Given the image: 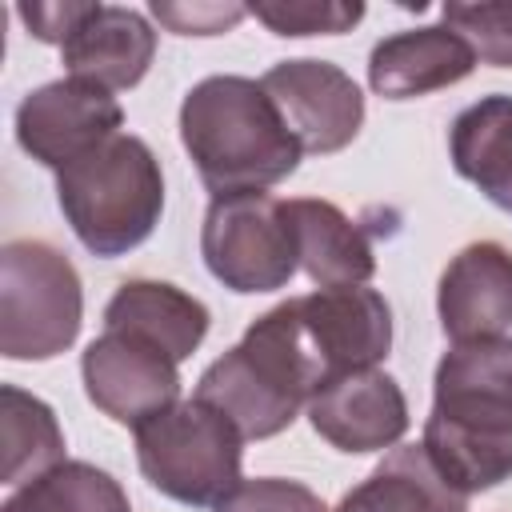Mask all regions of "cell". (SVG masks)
<instances>
[{
  "instance_id": "7a4b0ae2",
  "label": "cell",
  "mask_w": 512,
  "mask_h": 512,
  "mask_svg": "<svg viewBox=\"0 0 512 512\" xmlns=\"http://www.w3.org/2000/svg\"><path fill=\"white\" fill-rule=\"evenodd\" d=\"M180 144L212 200L268 192L304 156L264 84L248 76H204L192 84L180 104Z\"/></svg>"
},
{
  "instance_id": "277c9868",
  "label": "cell",
  "mask_w": 512,
  "mask_h": 512,
  "mask_svg": "<svg viewBox=\"0 0 512 512\" xmlns=\"http://www.w3.org/2000/svg\"><path fill=\"white\" fill-rule=\"evenodd\" d=\"M56 200L76 240L92 256L112 260L156 232L164 212V172L140 136L120 132L56 172Z\"/></svg>"
},
{
  "instance_id": "5bb4252c",
  "label": "cell",
  "mask_w": 512,
  "mask_h": 512,
  "mask_svg": "<svg viewBox=\"0 0 512 512\" xmlns=\"http://www.w3.org/2000/svg\"><path fill=\"white\" fill-rule=\"evenodd\" d=\"M156 56V28L144 12L120 4H88L80 24L60 44L68 76L100 84L108 92L136 88Z\"/></svg>"
},
{
  "instance_id": "5b68a950",
  "label": "cell",
  "mask_w": 512,
  "mask_h": 512,
  "mask_svg": "<svg viewBox=\"0 0 512 512\" xmlns=\"http://www.w3.org/2000/svg\"><path fill=\"white\" fill-rule=\"evenodd\" d=\"M132 432H136V464L144 480L176 504L216 508L244 480L240 428L200 396L176 400L172 408L156 412Z\"/></svg>"
},
{
  "instance_id": "44dd1931",
  "label": "cell",
  "mask_w": 512,
  "mask_h": 512,
  "mask_svg": "<svg viewBox=\"0 0 512 512\" xmlns=\"http://www.w3.org/2000/svg\"><path fill=\"white\" fill-rule=\"evenodd\" d=\"M8 500L20 512H132L120 480L88 460H64Z\"/></svg>"
},
{
  "instance_id": "3957f363",
  "label": "cell",
  "mask_w": 512,
  "mask_h": 512,
  "mask_svg": "<svg viewBox=\"0 0 512 512\" xmlns=\"http://www.w3.org/2000/svg\"><path fill=\"white\" fill-rule=\"evenodd\" d=\"M316 392L320 380L304 356L288 300L256 316L240 344L212 360L196 380V396L220 408L244 440H268L284 432Z\"/></svg>"
},
{
  "instance_id": "30bf717a",
  "label": "cell",
  "mask_w": 512,
  "mask_h": 512,
  "mask_svg": "<svg viewBox=\"0 0 512 512\" xmlns=\"http://www.w3.org/2000/svg\"><path fill=\"white\" fill-rule=\"evenodd\" d=\"M260 84L280 108L300 148L312 156L348 148L364 124V92L332 60H280L260 76Z\"/></svg>"
},
{
  "instance_id": "8fae6325",
  "label": "cell",
  "mask_w": 512,
  "mask_h": 512,
  "mask_svg": "<svg viewBox=\"0 0 512 512\" xmlns=\"http://www.w3.org/2000/svg\"><path fill=\"white\" fill-rule=\"evenodd\" d=\"M88 400L116 424L140 428L180 400V364L156 344L104 328L80 356Z\"/></svg>"
},
{
  "instance_id": "52a82bcc",
  "label": "cell",
  "mask_w": 512,
  "mask_h": 512,
  "mask_svg": "<svg viewBox=\"0 0 512 512\" xmlns=\"http://www.w3.org/2000/svg\"><path fill=\"white\" fill-rule=\"evenodd\" d=\"M200 256L208 272L240 296L284 288L300 268L284 200L272 192L216 196L200 224Z\"/></svg>"
},
{
  "instance_id": "9a60e30c",
  "label": "cell",
  "mask_w": 512,
  "mask_h": 512,
  "mask_svg": "<svg viewBox=\"0 0 512 512\" xmlns=\"http://www.w3.org/2000/svg\"><path fill=\"white\" fill-rule=\"evenodd\" d=\"M472 68V44L440 20L384 36L368 56V88L384 100H416L460 84L464 76H472Z\"/></svg>"
},
{
  "instance_id": "4fadbf2b",
  "label": "cell",
  "mask_w": 512,
  "mask_h": 512,
  "mask_svg": "<svg viewBox=\"0 0 512 512\" xmlns=\"http://www.w3.org/2000/svg\"><path fill=\"white\" fill-rule=\"evenodd\" d=\"M436 312L452 344L504 336L512 328V252L496 240L460 248L440 272Z\"/></svg>"
},
{
  "instance_id": "2e32d148",
  "label": "cell",
  "mask_w": 512,
  "mask_h": 512,
  "mask_svg": "<svg viewBox=\"0 0 512 512\" xmlns=\"http://www.w3.org/2000/svg\"><path fill=\"white\" fill-rule=\"evenodd\" d=\"M208 308L192 292L168 280H124L104 308V328L140 336L168 352L176 364L188 360L208 336Z\"/></svg>"
},
{
  "instance_id": "603a6c76",
  "label": "cell",
  "mask_w": 512,
  "mask_h": 512,
  "mask_svg": "<svg viewBox=\"0 0 512 512\" xmlns=\"http://www.w3.org/2000/svg\"><path fill=\"white\" fill-rule=\"evenodd\" d=\"M440 20L472 44L476 60H484L492 68H512V0L444 4Z\"/></svg>"
},
{
  "instance_id": "484cf974",
  "label": "cell",
  "mask_w": 512,
  "mask_h": 512,
  "mask_svg": "<svg viewBox=\"0 0 512 512\" xmlns=\"http://www.w3.org/2000/svg\"><path fill=\"white\" fill-rule=\"evenodd\" d=\"M92 0H56V4H20L16 16L28 24V32L44 44H64L68 32L80 24V16L88 12Z\"/></svg>"
},
{
  "instance_id": "6da1fadb",
  "label": "cell",
  "mask_w": 512,
  "mask_h": 512,
  "mask_svg": "<svg viewBox=\"0 0 512 512\" xmlns=\"http://www.w3.org/2000/svg\"><path fill=\"white\" fill-rule=\"evenodd\" d=\"M424 452L464 492H488L512 476V340L452 344L432 376Z\"/></svg>"
},
{
  "instance_id": "cb8c5ba5",
  "label": "cell",
  "mask_w": 512,
  "mask_h": 512,
  "mask_svg": "<svg viewBox=\"0 0 512 512\" xmlns=\"http://www.w3.org/2000/svg\"><path fill=\"white\" fill-rule=\"evenodd\" d=\"M216 512H328V508L300 480L256 476V480H240V488H232L216 504Z\"/></svg>"
},
{
  "instance_id": "7c38bea8",
  "label": "cell",
  "mask_w": 512,
  "mask_h": 512,
  "mask_svg": "<svg viewBox=\"0 0 512 512\" xmlns=\"http://www.w3.org/2000/svg\"><path fill=\"white\" fill-rule=\"evenodd\" d=\"M308 420L336 452H384L408 432V400L388 372L364 368L320 388L308 400Z\"/></svg>"
},
{
  "instance_id": "ffe728a7",
  "label": "cell",
  "mask_w": 512,
  "mask_h": 512,
  "mask_svg": "<svg viewBox=\"0 0 512 512\" xmlns=\"http://www.w3.org/2000/svg\"><path fill=\"white\" fill-rule=\"evenodd\" d=\"M0 444V484L8 488H24L64 464V432L56 412L16 384L0 388Z\"/></svg>"
},
{
  "instance_id": "ac0fdd59",
  "label": "cell",
  "mask_w": 512,
  "mask_h": 512,
  "mask_svg": "<svg viewBox=\"0 0 512 512\" xmlns=\"http://www.w3.org/2000/svg\"><path fill=\"white\" fill-rule=\"evenodd\" d=\"M332 512H468V496L432 464L424 444H396Z\"/></svg>"
},
{
  "instance_id": "d4e9b609",
  "label": "cell",
  "mask_w": 512,
  "mask_h": 512,
  "mask_svg": "<svg viewBox=\"0 0 512 512\" xmlns=\"http://www.w3.org/2000/svg\"><path fill=\"white\" fill-rule=\"evenodd\" d=\"M152 16L180 36H220V32L236 28L248 16V8L244 4H164V0H156Z\"/></svg>"
},
{
  "instance_id": "e0dca14e",
  "label": "cell",
  "mask_w": 512,
  "mask_h": 512,
  "mask_svg": "<svg viewBox=\"0 0 512 512\" xmlns=\"http://www.w3.org/2000/svg\"><path fill=\"white\" fill-rule=\"evenodd\" d=\"M284 208L296 232L300 268L316 288H356L372 280L376 272L372 244L364 228L352 224L332 200L296 196V200H284Z\"/></svg>"
},
{
  "instance_id": "7402d4cb",
  "label": "cell",
  "mask_w": 512,
  "mask_h": 512,
  "mask_svg": "<svg viewBox=\"0 0 512 512\" xmlns=\"http://www.w3.org/2000/svg\"><path fill=\"white\" fill-rule=\"evenodd\" d=\"M248 16H256L276 36H340L352 32L364 20L360 0H268L252 4Z\"/></svg>"
},
{
  "instance_id": "ba28073f",
  "label": "cell",
  "mask_w": 512,
  "mask_h": 512,
  "mask_svg": "<svg viewBox=\"0 0 512 512\" xmlns=\"http://www.w3.org/2000/svg\"><path fill=\"white\" fill-rule=\"evenodd\" d=\"M288 312L320 388L336 376L376 368L392 352V308L376 288H316L292 296Z\"/></svg>"
},
{
  "instance_id": "9c48e42d",
  "label": "cell",
  "mask_w": 512,
  "mask_h": 512,
  "mask_svg": "<svg viewBox=\"0 0 512 512\" xmlns=\"http://www.w3.org/2000/svg\"><path fill=\"white\" fill-rule=\"evenodd\" d=\"M124 108L120 100L88 80L64 76L32 88L16 104V140L44 168L60 172L80 156L96 152L104 140L120 136Z\"/></svg>"
},
{
  "instance_id": "4316f807",
  "label": "cell",
  "mask_w": 512,
  "mask_h": 512,
  "mask_svg": "<svg viewBox=\"0 0 512 512\" xmlns=\"http://www.w3.org/2000/svg\"><path fill=\"white\" fill-rule=\"evenodd\" d=\"M0 512H20V508H16L12 500H4V508H0Z\"/></svg>"
},
{
  "instance_id": "d6986e66",
  "label": "cell",
  "mask_w": 512,
  "mask_h": 512,
  "mask_svg": "<svg viewBox=\"0 0 512 512\" xmlns=\"http://www.w3.org/2000/svg\"><path fill=\"white\" fill-rule=\"evenodd\" d=\"M452 168L476 184L496 208L512 212V96H480L448 132Z\"/></svg>"
},
{
  "instance_id": "8992f818",
  "label": "cell",
  "mask_w": 512,
  "mask_h": 512,
  "mask_svg": "<svg viewBox=\"0 0 512 512\" xmlns=\"http://www.w3.org/2000/svg\"><path fill=\"white\" fill-rule=\"evenodd\" d=\"M84 324V288L72 260L44 240L0 248V352L8 360H52Z\"/></svg>"
}]
</instances>
